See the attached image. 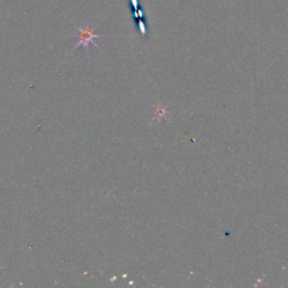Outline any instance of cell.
Listing matches in <instances>:
<instances>
[{"mask_svg":"<svg viewBox=\"0 0 288 288\" xmlns=\"http://www.w3.org/2000/svg\"><path fill=\"white\" fill-rule=\"evenodd\" d=\"M103 36H105V35L96 34L95 29L92 27H90L89 25H86V26H83V27H78V39H79V41H78V43L76 44V46L73 47L71 52H73V51L77 50L80 46H82L84 49V51H87V52H88V50H89V44H94L96 47H98V45L95 42V40L99 39V38H103Z\"/></svg>","mask_w":288,"mask_h":288,"instance_id":"obj_1","label":"cell"},{"mask_svg":"<svg viewBox=\"0 0 288 288\" xmlns=\"http://www.w3.org/2000/svg\"><path fill=\"white\" fill-rule=\"evenodd\" d=\"M136 26H138V29L139 32L141 33V35L143 36V38H145L146 36V26H145V21H144L143 20H136Z\"/></svg>","mask_w":288,"mask_h":288,"instance_id":"obj_2","label":"cell"},{"mask_svg":"<svg viewBox=\"0 0 288 288\" xmlns=\"http://www.w3.org/2000/svg\"><path fill=\"white\" fill-rule=\"evenodd\" d=\"M130 5L132 7V12H133V10H136V9L140 8L139 0H130Z\"/></svg>","mask_w":288,"mask_h":288,"instance_id":"obj_3","label":"cell"}]
</instances>
